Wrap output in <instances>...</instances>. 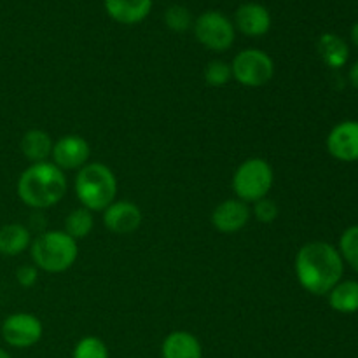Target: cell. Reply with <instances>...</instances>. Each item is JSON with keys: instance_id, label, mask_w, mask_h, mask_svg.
<instances>
[{"instance_id": "23", "label": "cell", "mask_w": 358, "mask_h": 358, "mask_svg": "<svg viewBox=\"0 0 358 358\" xmlns=\"http://www.w3.org/2000/svg\"><path fill=\"white\" fill-rule=\"evenodd\" d=\"M203 77H205V83L210 87L227 86L233 79L231 63L224 62V59H212V62L206 63L205 70H203Z\"/></svg>"}, {"instance_id": "8", "label": "cell", "mask_w": 358, "mask_h": 358, "mask_svg": "<svg viewBox=\"0 0 358 358\" xmlns=\"http://www.w3.org/2000/svg\"><path fill=\"white\" fill-rule=\"evenodd\" d=\"M3 343L10 348L27 350L37 345L44 336V325L34 313H13L0 327Z\"/></svg>"}, {"instance_id": "22", "label": "cell", "mask_w": 358, "mask_h": 358, "mask_svg": "<svg viewBox=\"0 0 358 358\" xmlns=\"http://www.w3.org/2000/svg\"><path fill=\"white\" fill-rule=\"evenodd\" d=\"M164 24L170 28L175 34H184V31L191 30L192 23H194V17H192L191 10L185 6H178V3H173V6L168 7L164 10Z\"/></svg>"}, {"instance_id": "18", "label": "cell", "mask_w": 358, "mask_h": 358, "mask_svg": "<svg viewBox=\"0 0 358 358\" xmlns=\"http://www.w3.org/2000/svg\"><path fill=\"white\" fill-rule=\"evenodd\" d=\"M318 55L329 69H343L350 59V45L338 34H322L317 42Z\"/></svg>"}, {"instance_id": "16", "label": "cell", "mask_w": 358, "mask_h": 358, "mask_svg": "<svg viewBox=\"0 0 358 358\" xmlns=\"http://www.w3.org/2000/svg\"><path fill=\"white\" fill-rule=\"evenodd\" d=\"M31 233L24 224L9 222L0 226V255L17 257L23 252L30 250Z\"/></svg>"}, {"instance_id": "24", "label": "cell", "mask_w": 358, "mask_h": 358, "mask_svg": "<svg viewBox=\"0 0 358 358\" xmlns=\"http://www.w3.org/2000/svg\"><path fill=\"white\" fill-rule=\"evenodd\" d=\"M72 358H110L108 348L96 336H86L73 346Z\"/></svg>"}, {"instance_id": "9", "label": "cell", "mask_w": 358, "mask_h": 358, "mask_svg": "<svg viewBox=\"0 0 358 358\" xmlns=\"http://www.w3.org/2000/svg\"><path fill=\"white\" fill-rule=\"evenodd\" d=\"M91 147L87 140L80 135L59 136L52 145L51 163L62 171H79L90 163Z\"/></svg>"}, {"instance_id": "14", "label": "cell", "mask_w": 358, "mask_h": 358, "mask_svg": "<svg viewBox=\"0 0 358 358\" xmlns=\"http://www.w3.org/2000/svg\"><path fill=\"white\" fill-rule=\"evenodd\" d=\"M154 0H103L105 13L119 24L142 23L152 10Z\"/></svg>"}, {"instance_id": "26", "label": "cell", "mask_w": 358, "mask_h": 358, "mask_svg": "<svg viewBox=\"0 0 358 358\" xmlns=\"http://www.w3.org/2000/svg\"><path fill=\"white\" fill-rule=\"evenodd\" d=\"M38 280V269L34 264H23L17 268L16 271V282L20 283L23 289H30L37 283Z\"/></svg>"}, {"instance_id": "19", "label": "cell", "mask_w": 358, "mask_h": 358, "mask_svg": "<svg viewBox=\"0 0 358 358\" xmlns=\"http://www.w3.org/2000/svg\"><path fill=\"white\" fill-rule=\"evenodd\" d=\"M329 306L343 315H352L358 311V280H345L336 283L327 294Z\"/></svg>"}, {"instance_id": "15", "label": "cell", "mask_w": 358, "mask_h": 358, "mask_svg": "<svg viewBox=\"0 0 358 358\" xmlns=\"http://www.w3.org/2000/svg\"><path fill=\"white\" fill-rule=\"evenodd\" d=\"M163 358H203V346L192 332L173 331L161 345Z\"/></svg>"}, {"instance_id": "6", "label": "cell", "mask_w": 358, "mask_h": 358, "mask_svg": "<svg viewBox=\"0 0 358 358\" xmlns=\"http://www.w3.org/2000/svg\"><path fill=\"white\" fill-rule=\"evenodd\" d=\"M275 62L266 51L257 48H248L234 55L231 62V72L233 79L240 86L250 87H262L269 84L275 77Z\"/></svg>"}, {"instance_id": "17", "label": "cell", "mask_w": 358, "mask_h": 358, "mask_svg": "<svg viewBox=\"0 0 358 358\" xmlns=\"http://www.w3.org/2000/svg\"><path fill=\"white\" fill-rule=\"evenodd\" d=\"M52 142L51 135L44 129L31 128L21 136L20 149L21 154L30 161V164L34 163H44V161H51V152H52Z\"/></svg>"}, {"instance_id": "4", "label": "cell", "mask_w": 358, "mask_h": 358, "mask_svg": "<svg viewBox=\"0 0 358 358\" xmlns=\"http://www.w3.org/2000/svg\"><path fill=\"white\" fill-rule=\"evenodd\" d=\"M73 191L80 206L91 212H103L117 196V178L103 163H87L80 168L73 180Z\"/></svg>"}, {"instance_id": "11", "label": "cell", "mask_w": 358, "mask_h": 358, "mask_svg": "<svg viewBox=\"0 0 358 358\" xmlns=\"http://www.w3.org/2000/svg\"><path fill=\"white\" fill-rule=\"evenodd\" d=\"M327 152L343 163L358 161V121H341L329 131Z\"/></svg>"}, {"instance_id": "12", "label": "cell", "mask_w": 358, "mask_h": 358, "mask_svg": "<svg viewBox=\"0 0 358 358\" xmlns=\"http://www.w3.org/2000/svg\"><path fill=\"white\" fill-rule=\"evenodd\" d=\"M250 205L238 198H231L219 203L212 212V226L222 234L238 233L250 222Z\"/></svg>"}, {"instance_id": "27", "label": "cell", "mask_w": 358, "mask_h": 358, "mask_svg": "<svg viewBox=\"0 0 358 358\" xmlns=\"http://www.w3.org/2000/svg\"><path fill=\"white\" fill-rule=\"evenodd\" d=\"M348 80L355 90H358V62L353 63L348 70Z\"/></svg>"}, {"instance_id": "29", "label": "cell", "mask_w": 358, "mask_h": 358, "mask_svg": "<svg viewBox=\"0 0 358 358\" xmlns=\"http://www.w3.org/2000/svg\"><path fill=\"white\" fill-rule=\"evenodd\" d=\"M0 358H13V357H10V353L7 352V350L0 348Z\"/></svg>"}, {"instance_id": "3", "label": "cell", "mask_w": 358, "mask_h": 358, "mask_svg": "<svg viewBox=\"0 0 358 358\" xmlns=\"http://www.w3.org/2000/svg\"><path fill=\"white\" fill-rule=\"evenodd\" d=\"M31 264L44 273H65L79 257V241L70 238L63 229L44 231L31 240Z\"/></svg>"}, {"instance_id": "28", "label": "cell", "mask_w": 358, "mask_h": 358, "mask_svg": "<svg viewBox=\"0 0 358 358\" xmlns=\"http://www.w3.org/2000/svg\"><path fill=\"white\" fill-rule=\"evenodd\" d=\"M350 41L353 42V45H355V48H358V21L353 24L352 30H350Z\"/></svg>"}, {"instance_id": "7", "label": "cell", "mask_w": 358, "mask_h": 358, "mask_svg": "<svg viewBox=\"0 0 358 358\" xmlns=\"http://www.w3.org/2000/svg\"><path fill=\"white\" fill-rule=\"evenodd\" d=\"M194 37L203 48L213 52H226L236 41V28L231 17L220 10H205L192 23Z\"/></svg>"}, {"instance_id": "21", "label": "cell", "mask_w": 358, "mask_h": 358, "mask_svg": "<svg viewBox=\"0 0 358 358\" xmlns=\"http://www.w3.org/2000/svg\"><path fill=\"white\" fill-rule=\"evenodd\" d=\"M338 250L345 264H348L353 271L358 273V224L343 231Z\"/></svg>"}, {"instance_id": "5", "label": "cell", "mask_w": 358, "mask_h": 358, "mask_svg": "<svg viewBox=\"0 0 358 358\" xmlns=\"http://www.w3.org/2000/svg\"><path fill=\"white\" fill-rule=\"evenodd\" d=\"M275 184V171L273 166L262 157H248L238 164L233 173L231 187L234 198L254 205L262 198H268Z\"/></svg>"}, {"instance_id": "25", "label": "cell", "mask_w": 358, "mask_h": 358, "mask_svg": "<svg viewBox=\"0 0 358 358\" xmlns=\"http://www.w3.org/2000/svg\"><path fill=\"white\" fill-rule=\"evenodd\" d=\"M250 208H252V217L257 219L261 224H273L280 215L278 205L269 198L259 199V201H255Z\"/></svg>"}, {"instance_id": "10", "label": "cell", "mask_w": 358, "mask_h": 358, "mask_svg": "<svg viewBox=\"0 0 358 358\" xmlns=\"http://www.w3.org/2000/svg\"><path fill=\"white\" fill-rule=\"evenodd\" d=\"M101 217H103L105 229L110 231L112 234H117V236L135 233L142 226L143 220L140 206L136 203L128 201V199H115L101 212Z\"/></svg>"}, {"instance_id": "2", "label": "cell", "mask_w": 358, "mask_h": 358, "mask_svg": "<svg viewBox=\"0 0 358 358\" xmlns=\"http://www.w3.org/2000/svg\"><path fill=\"white\" fill-rule=\"evenodd\" d=\"M69 182L65 171L51 161L34 163L21 171L16 184L17 198L34 210H45L58 205L66 194Z\"/></svg>"}, {"instance_id": "20", "label": "cell", "mask_w": 358, "mask_h": 358, "mask_svg": "<svg viewBox=\"0 0 358 358\" xmlns=\"http://www.w3.org/2000/svg\"><path fill=\"white\" fill-rule=\"evenodd\" d=\"M93 229L94 215L91 210L84 208V206L72 210V212L65 217V222H63V231L76 241H80L84 240V238L90 236V234L93 233Z\"/></svg>"}, {"instance_id": "13", "label": "cell", "mask_w": 358, "mask_h": 358, "mask_svg": "<svg viewBox=\"0 0 358 358\" xmlns=\"http://www.w3.org/2000/svg\"><path fill=\"white\" fill-rule=\"evenodd\" d=\"M234 28L245 37H264L271 30V14L259 2H245L234 13Z\"/></svg>"}, {"instance_id": "1", "label": "cell", "mask_w": 358, "mask_h": 358, "mask_svg": "<svg viewBox=\"0 0 358 358\" xmlns=\"http://www.w3.org/2000/svg\"><path fill=\"white\" fill-rule=\"evenodd\" d=\"M294 271L299 285L311 296H327L345 275V261L338 247L327 241H310L297 250Z\"/></svg>"}]
</instances>
